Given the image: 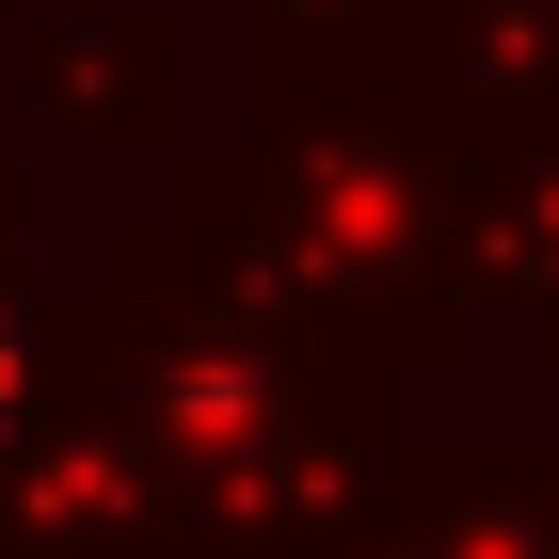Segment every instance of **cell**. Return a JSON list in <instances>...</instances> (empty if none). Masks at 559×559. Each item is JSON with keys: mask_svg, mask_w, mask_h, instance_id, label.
<instances>
[{"mask_svg": "<svg viewBox=\"0 0 559 559\" xmlns=\"http://www.w3.org/2000/svg\"><path fill=\"white\" fill-rule=\"evenodd\" d=\"M0 416H16V336H0Z\"/></svg>", "mask_w": 559, "mask_h": 559, "instance_id": "6da1fadb", "label": "cell"}]
</instances>
